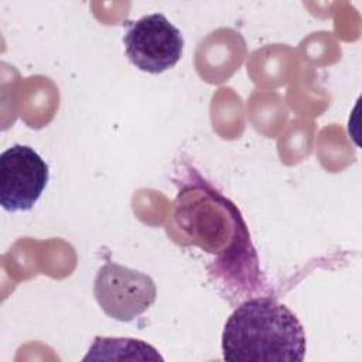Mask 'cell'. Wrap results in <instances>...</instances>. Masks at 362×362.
Instances as JSON below:
<instances>
[{
	"label": "cell",
	"instance_id": "6da1fadb",
	"mask_svg": "<svg viewBox=\"0 0 362 362\" xmlns=\"http://www.w3.org/2000/svg\"><path fill=\"white\" fill-rule=\"evenodd\" d=\"M171 226L175 242L215 256L211 272L226 294L242 298L263 288L257 256L240 212L197 171L178 191Z\"/></svg>",
	"mask_w": 362,
	"mask_h": 362
},
{
	"label": "cell",
	"instance_id": "277c9868",
	"mask_svg": "<svg viewBox=\"0 0 362 362\" xmlns=\"http://www.w3.org/2000/svg\"><path fill=\"white\" fill-rule=\"evenodd\" d=\"M93 293L106 315L119 321H132L156 301L154 280L139 270L107 260L95 277Z\"/></svg>",
	"mask_w": 362,
	"mask_h": 362
},
{
	"label": "cell",
	"instance_id": "5b68a950",
	"mask_svg": "<svg viewBox=\"0 0 362 362\" xmlns=\"http://www.w3.org/2000/svg\"><path fill=\"white\" fill-rule=\"evenodd\" d=\"M49 177L48 164L30 146L13 144L0 156V205L7 212L30 211Z\"/></svg>",
	"mask_w": 362,
	"mask_h": 362
},
{
	"label": "cell",
	"instance_id": "7a4b0ae2",
	"mask_svg": "<svg viewBox=\"0 0 362 362\" xmlns=\"http://www.w3.org/2000/svg\"><path fill=\"white\" fill-rule=\"evenodd\" d=\"M305 351V334L298 318L272 296L245 300L223 327L225 361L301 362Z\"/></svg>",
	"mask_w": 362,
	"mask_h": 362
},
{
	"label": "cell",
	"instance_id": "3957f363",
	"mask_svg": "<svg viewBox=\"0 0 362 362\" xmlns=\"http://www.w3.org/2000/svg\"><path fill=\"white\" fill-rule=\"evenodd\" d=\"M123 44L129 61L148 74H161L175 66L184 49L181 31L160 13L127 21Z\"/></svg>",
	"mask_w": 362,
	"mask_h": 362
}]
</instances>
